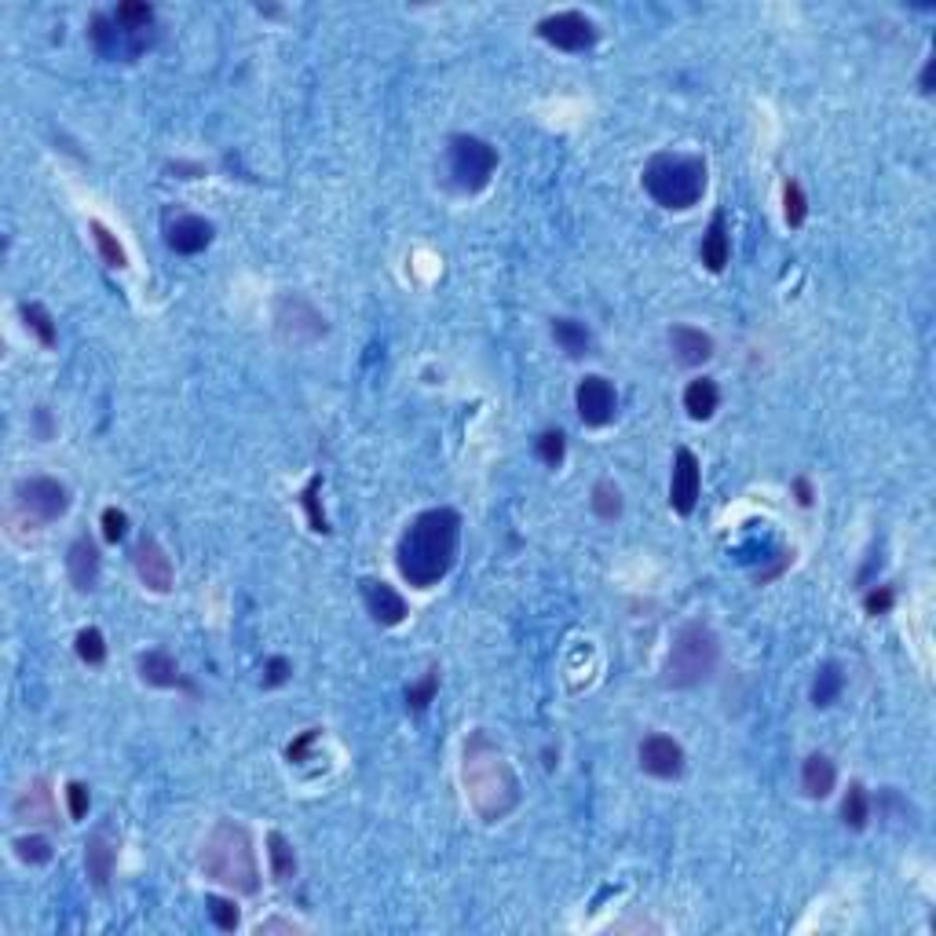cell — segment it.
<instances>
[{"instance_id": "b9f144b4", "label": "cell", "mask_w": 936, "mask_h": 936, "mask_svg": "<svg viewBox=\"0 0 936 936\" xmlns=\"http://www.w3.org/2000/svg\"><path fill=\"white\" fill-rule=\"evenodd\" d=\"M319 743V728H308V732H300L293 743L286 746V757H289V765H304L308 761V750L311 746Z\"/></svg>"}, {"instance_id": "2e32d148", "label": "cell", "mask_w": 936, "mask_h": 936, "mask_svg": "<svg viewBox=\"0 0 936 936\" xmlns=\"http://www.w3.org/2000/svg\"><path fill=\"white\" fill-rule=\"evenodd\" d=\"M11 812H15V819H19V823H30V827H59V816H55V798H52L48 779H30V783L22 787L19 798H15Z\"/></svg>"}, {"instance_id": "277c9868", "label": "cell", "mask_w": 936, "mask_h": 936, "mask_svg": "<svg viewBox=\"0 0 936 936\" xmlns=\"http://www.w3.org/2000/svg\"><path fill=\"white\" fill-rule=\"evenodd\" d=\"M644 191L655 205L670 209V213H684L692 205L702 202L706 194V161L699 154H673L662 150L644 165Z\"/></svg>"}, {"instance_id": "e575fe53", "label": "cell", "mask_w": 936, "mask_h": 936, "mask_svg": "<svg viewBox=\"0 0 936 936\" xmlns=\"http://www.w3.org/2000/svg\"><path fill=\"white\" fill-rule=\"evenodd\" d=\"M783 216H787V227H794V231L809 220V198H805L798 180L783 183Z\"/></svg>"}, {"instance_id": "ab89813d", "label": "cell", "mask_w": 936, "mask_h": 936, "mask_svg": "<svg viewBox=\"0 0 936 936\" xmlns=\"http://www.w3.org/2000/svg\"><path fill=\"white\" fill-rule=\"evenodd\" d=\"M893 604H896L893 585H878V589H871V593L863 596V611H867L871 618L889 615V611H893Z\"/></svg>"}, {"instance_id": "7a4b0ae2", "label": "cell", "mask_w": 936, "mask_h": 936, "mask_svg": "<svg viewBox=\"0 0 936 936\" xmlns=\"http://www.w3.org/2000/svg\"><path fill=\"white\" fill-rule=\"evenodd\" d=\"M461 783L468 805L483 823H501L520 805V779L512 772L509 757L490 743L487 732H472L461 754Z\"/></svg>"}, {"instance_id": "f546056e", "label": "cell", "mask_w": 936, "mask_h": 936, "mask_svg": "<svg viewBox=\"0 0 936 936\" xmlns=\"http://www.w3.org/2000/svg\"><path fill=\"white\" fill-rule=\"evenodd\" d=\"M88 231H92V242H96V249H99V260L107 267H128V256H125V249H121V242L114 238V231H110L107 224H99V220H92L88 224Z\"/></svg>"}, {"instance_id": "7dc6e473", "label": "cell", "mask_w": 936, "mask_h": 936, "mask_svg": "<svg viewBox=\"0 0 936 936\" xmlns=\"http://www.w3.org/2000/svg\"><path fill=\"white\" fill-rule=\"evenodd\" d=\"M933 70H936V63L929 59V63L922 66V77H918V88H922V96H933Z\"/></svg>"}, {"instance_id": "4fadbf2b", "label": "cell", "mask_w": 936, "mask_h": 936, "mask_svg": "<svg viewBox=\"0 0 936 936\" xmlns=\"http://www.w3.org/2000/svg\"><path fill=\"white\" fill-rule=\"evenodd\" d=\"M640 768L655 779H677L684 772V746L662 732H651L637 746Z\"/></svg>"}, {"instance_id": "8d00e7d4", "label": "cell", "mask_w": 936, "mask_h": 936, "mask_svg": "<svg viewBox=\"0 0 936 936\" xmlns=\"http://www.w3.org/2000/svg\"><path fill=\"white\" fill-rule=\"evenodd\" d=\"M534 450H538V458L549 468H560L567 458V436L560 428H545L542 436H538V443H534Z\"/></svg>"}, {"instance_id": "cb8c5ba5", "label": "cell", "mask_w": 936, "mask_h": 936, "mask_svg": "<svg viewBox=\"0 0 936 936\" xmlns=\"http://www.w3.org/2000/svg\"><path fill=\"white\" fill-rule=\"evenodd\" d=\"M841 692H845V670H841V662L827 659L816 670V681H812V706L827 710V706L838 702Z\"/></svg>"}, {"instance_id": "ee69618b", "label": "cell", "mask_w": 936, "mask_h": 936, "mask_svg": "<svg viewBox=\"0 0 936 936\" xmlns=\"http://www.w3.org/2000/svg\"><path fill=\"white\" fill-rule=\"evenodd\" d=\"M271 933H304L297 922H286V918H271V922H260L256 936H271Z\"/></svg>"}, {"instance_id": "60d3db41", "label": "cell", "mask_w": 936, "mask_h": 936, "mask_svg": "<svg viewBox=\"0 0 936 936\" xmlns=\"http://www.w3.org/2000/svg\"><path fill=\"white\" fill-rule=\"evenodd\" d=\"M99 523H103V538L110 545H117L128 534V516L121 509H103V520Z\"/></svg>"}, {"instance_id": "7c38bea8", "label": "cell", "mask_w": 936, "mask_h": 936, "mask_svg": "<svg viewBox=\"0 0 936 936\" xmlns=\"http://www.w3.org/2000/svg\"><path fill=\"white\" fill-rule=\"evenodd\" d=\"M136 670H139V681L150 684V688H165V692H187V695H198V684L187 677V673L180 670V662L172 659L169 651L161 648H150L143 651L136 659Z\"/></svg>"}, {"instance_id": "f6af8a7d", "label": "cell", "mask_w": 936, "mask_h": 936, "mask_svg": "<svg viewBox=\"0 0 936 936\" xmlns=\"http://www.w3.org/2000/svg\"><path fill=\"white\" fill-rule=\"evenodd\" d=\"M33 421H37V436H41V439H52L55 436V425H52L48 406H37V410H33Z\"/></svg>"}, {"instance_id": "6da1fadb", "label": "cell", "mask_w": 936, "mask_h": 936, "mask_svg": "<svg viewBox=\"0 0 936 936\" xmlns=\"http://www.w3.org/2000/svg\"><path fill=\"white\" fill-rule=\"evenodd\" d=\"M461 549V516L454 509H425L406 523L395 545V567L414 589H432L454 571Z\"/></svg>"}, {"instance_id": "ba28073f", "label": "cell", "mask_w": 936, "mask_h": 936, "mask_svg": "<svg viewBox=\"0 0 936 936\" xmlns=\"http://www.w3.org/2000/svg\"><path fill=\"white\" fill-rule=\"evenodd\" d=\"M534 33H538L545 44H553L556 52H571V55L589 52V48L600 41L596 22L589 19V15H582V11H556V15H545V19L534 26Z\"/></svg>"}, {"instance_id": "d6a6232c", "label": "cell", "mask_w": 936, "mask_h": 936, "mask_svg": "<svg viewBox=\"0 0 936 936\" xmlns=\"http://www.w3.org/2000/svg\"><path fill=\"white\" fill-rule=\"evenodd\" d=\"M319 487H322V476H311L308 487L300 490V505H304V512H308V523L315 534H330V520H326V512H322V501H319Z\"/></svg>"}, {"instance_id": "52a82bcc", "label": "cell", "mask_w": 936, "mask_h": 936, "mask_svg": "<svg viewBox=\"0 0 936 936\" xmlns=\"http://www.w3.org/2000/svg\"><path fill=\"white\" fill-rule=\"evenodd\" d=\"M11 498H15V512L30 523L33 531H41L48 523L63 520L66 512H70V490L52 476L19 479L15 490H11Z\"/></svg>"}, {"instance_id": "30bf717a", "label": "cell", "mask_w": 936, "mask_h": 936, "mask_svg": "<svg viewBox=\"0 0 936 936\" xmlns=\"http://www.w3.org/2000/svg\"><path fill=\"white\" fill-rule=\"evenodd\" d=\"M575 406H578V417H582L585 428H604L615 421V410H618V395H615V384L607 381V377H600V373H589V377H582L575 388Z\"/></svg>"}, {"instance_id": "ac0fdd59", "label": "cell", "mask_w": 936, "mask_h": 936, "mask_svg": "<svg viewBox=\"0 0 936 936\" xmlns=\"http://www.w3.org/2000/svg\"><path fill=\"white\" fill-rule=\"evenodd\" d=\"M66 575H70V582H74L77 593H92V589L99 585V575H103V556H99L96 542H92L88 534L74 538V545L66 549Z\"/></svg>"}, {"instance_id": "603a6c76", "label": "cell", "mask_w": 936, "mask_h": 936, "mask_svg": "<svg viewBox=\"0 0 936 936\" xmlns=\"http://www.w3.org/2000/svg\"><path fill=\"white\" fill-rule=\"evenodd\" d=\"M717 406H721V392H717V384L710 377H695L684 388V410H688L692 421H710L717 414Z\"/></svg>"}, {"instance_id": "83f0119b", "label": "cell", "mask_w": 936, "mask_h": 936, "mask_svg": "<svg viewBox=\"0 0 936 936\" xmlns=\"http://www.w3.org/2000/svg\"><path fill=\"white\" fill-rule=\"evenodd\" d=\"M110 15H114V22L125 33L150 37V26H154V8H150V4H143V0H125V4H117Z\"/></svg>"}, {"instance_id": "f35d334b", "label": "cell", "mask_w": 936, "mask_h": 936, "mask_svg": "<svg viewBox=\"0 0 936 936\" xmlns=\"http://www.w3.org/2000/svg\"><path fill=\"white\" fill-rule=\"evenodd\" d=\"M66 809H70V819H85L88 809H92V790H88L81 779H74V783L66 787Z\"/></svg>"}, {"instance_id": "836d02e7", "label": "cell", "mask_w": 936, "mask_h": 936, "mask_svg": "<svg viewBox=\"0 0 936 936\" xmlns=\"http://www.w3.org/2000/svg\"><path fill=\"white\" fill-rule=\"evenodd\" d=\"M74 648H77V659L85 662V666H103V662H107V640H103V633H99L96 626L81 629L74 640Z\"/></svg>"}, {"instance_id": "5b68a950", "label": "cell", "mask_w": 936, "mask_h": 936, "mask_svg": "<svg viewBox=\"0 0 936 936\" xmlns=\"http://www.w3.org/2000/svg\"><path fill=\"white\" fill-rule=\"evenodd\" d=\"M721 662V640L706 622H688L677 629V637L670 644L666 666H662V684L666 688H695V684L710 681L713 670Z\"/></svg>"}, {"instance_id": "e0dca14e", "label": "cell", "mask_w": 936, "mask_h": 936, "mask_svg": "<svg viewBox=\"0 0 936 936\" xmlns=\"http://www.w3.org/2000/svg\"><path fill=\"white\" fill-rule=\"evenodd\" d=\"M362 600H366V611H370L373 622L384 629L399 626V622H406V615H410V607H406L403 596L395 593L388 582H377V578H362Z\"/></svg>"}, {"instance_id": "8992f818", "label": "cell", "mask_w": 936, "mask_h": 936, "mask_svg": "<svg viewBox=\"0 0 936 936\" xmlns=\"http://www.w3.org/2000/svg\"><path fill=\"white\" fill-rule=\"evenodd\" d=\"M494 172H498V150L487 139L468 132L447 139V183L458 194H479Z\"/></svg>"}, {"instance_id": "5bb4252c", "label": "cell", "mask_w": 936, "mask_h": 936, "mask_svg": "<svg viewBox=\"0 0 936 936\" xmlns=\"http://www.w3.org/2000/svg\"><path fill=\"white\" fill-rule=\"evenodd\" d=\"M699 490H702V468L699 458L692 450L681 447L677 458H673V476H670V509L677 516H692L695 505H699Z\"/></svg>"}, {"instance_id": "d4e9b609", "label": "cell", "mask_w": 936, "mask_h": 936, "mask_svg": "<svg viewBox=\"0 0 936 936\" xmlns=\"http://www.w3.org/2000/svg\"><path fill=\"white\" fill-rule=\"evenodd\" d=\"M267 860H271V878L278 885H289L297 878V852L286 841V834H278V830L267 834Z\"/></svg>"}, {"instance_id": "3957f363", "label": "cell", "mask_w": 936, "mask_h": 936, "mask_svg": "<svg viewBox=\"0 0 936 936\" xmlns=\"http://www.w3.org/2000/svg\"><path fill=\"white\" fill-rule=\"evenodd\" d=\"M198 867L209 882L224 885L231 893L256 896L260 893V867H256V849L253 838L242 823L234 819H220L209 838H205L202 852H198Z\"/></svg>"}, {"instance_id": "bcb514c9", "label": "cell", "mask_w": 936, "mask_h": 936, "mask_svg": "<svg viewBox=\"0 0 936 936\" xmlns=\"http://www.w3.org/2000/svg\"><path fill=\"white\" fill-rule=\"evenodd\" d=\"M794 494H798V505H805V509H809L812 498H816V494H812V483H809L805 476L794 479Z\"/></svg>"}, {"instance_id": "8fae6325", "label": "cell", "mask_w": 936, "mask_h": 936, "mask_svg": "<svg viewBox=\"0 0 936 936\" xmlns=\"http://www.w3.org/2000/svg\"><path fill=\"white\" fill-rule=\"evenodd\" d=\"M132 567H136L139 582L147 585L150 593H169L172 582H176L169 553L161 549V542L154 534H143L136 542V549H132Z\"/></svg>"}, {"instance_id": "4dcf8cb0", "label": "cell", "mask_w": 936, "mask_h": 936, "mask_svg": "<svg viewBox=\"0 0 936 936\" xmlns=\"http://www.w3.org/2000/svg\"><path fill=\"white\" fill-rule=\"evenodd\" d=\"M436 692H439V670L432 666V670L421 677V681H414V684H406V692H403V699H406V710L410 713H425L432 702H436Z\"/></svg>"}, {"instance_id": "d6986e66", "label": "cell", "mask_w": 936, "mask_h": 936, "mask_svg": "<svg viewBox=\"0 0 936 936\" xmlns=\"http://www.w3.org/2000/svg\"><path fill=\"white\" fill-rule=\"evenodd\" d=\"M114 867H117V845L110 841L107 827H99L96 834L85 841V871H88V878H92V885H96L99 893H107L110 889Z\"/></svg>"}, {"instance_id": "d590c367", "label": "cell", "mask_w": 936, "mask_h": 936, "mask_svg": "<svg viewBox=\"0 0 936 936\" xmlns=\"http://www.w3.org/2000/svg\"><path fill=\"white\" fill-rule=\"evenodd\" d=\"M15 856L22 863H30V867H44V863H52L55 849L52 841L41 838V834H26V838H15Z\"/></svg>"}, {"instance_id": "7402d4cb", "label": "cell", "mask_w": 936, "mask_h": 936, "mask_svg": "<svg viewBox=\"0 0 936 936\" xmlns=\"http://www.w3.org/2000/svg\"><path fill=\"white\" fill-rule=\"evenodd\" d=\"M834 783H838V768H834V761L827 754L805 757V765H801V790H805V798L812 801L830 798Z\"/></svg>"}, {"instance_id": "4316f807", "label": "cell", "mask_w": 936, "mask_h": 936, "mask_svg": "<svg viewBox=\"0 0 936 936\" xmlns=\"http://www.w3.org/2000/svg\"><path fill=\"white\" fill-rule=\"evenodd\" d=\"M553 341L560 344V351H567L571 359H582L593 348V337L578 319H553Z\"/></svg>"}, {"instance_id": "74e56055", "label": "cell", "mask_w": 936, "mask_h": 936, "mask_svg": "<svg viewBox=\"0 0 936 936\" xmlns=\"http://www.w3.org/2000/svg\"><path fill=\"white\" fill-rule=\"evenodd\" d=\"M205 911H209V918H213V926L224 929V933H234L238 922H242L234 900H224V896H205Z\"/></svg>"}, {"instance_id": "44dd1931", "label": "cell", "mask_w": 936, "mask_h": 936, "mask_svg": "<svg viewBox=\"0 0 936 936\" xmlns=\"http://www.w3.org/2000/svg\"><path fill=\"white\" fill-rule=\"evenodd\" d=\"M699 256H702V264H706V271H713V275H721L724 267H728L732 238H728V220H724V213H713L710 227L702 234Z\"/></svg>"}, {"instance_id": "f1b7e54d", "label": "cell", "mask_w": 936, "mask_h": 936, "mask_svg": "<svg viewBox=\"0 0 936 936\" xmlns=\"http://www.w3.org/2000/svg\"><path fill=\"white\" fill-rule=\"evenodd\" d=\"M19 315H22V322H26V330H30L44 348H55V337H59V333H55V322H52V315H48L44 304H37V300H22Z\"/></svg>"}, {"instance_id": "9c48e42d", "label": "cell", "mask_w": 936, "mask_h": 936, "mask_svg": "<svg viewBox=\"0 0 936 936\" xmlns=\"http://www.w3.org/2000/svg\"><path fill=\"white\" fill-rule=\"evenodd\" d=\"M275 326L289 344H311V341H319V337H326V330H330L326 319L315 311V304L297 297V293H289V297L278 300Z\"/></svg>"}, {"instance_id": "7bdbcfd3", "label": "cell", "mask_w": 936, "mask_h": 936, "mask_svg": "<svg viewBox=\"0 0 936 936\" xmlns=\"http://www.w3.org/2000/svg\"><path fill=\"white\" fill-rule=\"evenodd\" d=\"M289 673H293V666H289V659H282V655H275V659L264 662V688H278V684L289 681Z\"/></svg>"}, {"instance_id": "1f68e13d", "label": "cell", "mask_w": 936, "mask_h": 936, "mask_svg": "<svg viewBox=\"0 0 936 936\" xmlns=\"http://www.w3.org/2000/svg\"><path fill=\"white\" fill-rule=\"evenodd\" d=\"M589 505H593V512L600 516V520H618L622 516V490L611 483V479H600L593 487V498H589Z\"/></svg>"}, {"instance_id": "484cf974", "label": "cell", "mask_w": 936, "mask_h": 936, "mask_svg": "<svg viewBox=\"0 0 936 936\" xmlns=\"http://www.w3.org/2000/svg\"><path fill=\"white\" fill-rule=\"evenodd\" d=\"M867 819H871V794H867V787H863L860 779H852L849 790H845V798H841V823L849 830H863Z\"/></svg>"}, {"instance_id": "9a60e30c", "label": "cell", "mask_w": 936, "mask_h": 936, "mask_svg": "<svg viewBox=\"0 0 936 936\" xmlns=\"http://www.w3.org/2000/svg\"><path fill=\"white\" fill-rule=\"evenodd\" d=\"M213 224L205 220V216H194V213H180L172 216L169 224H165V245H169L172 253L180 256H198L205 253L209 245H213Z\"/></svg>"}, {"instance_id": "ffe728a7", "label": "cell", "mask_w": 936, "mask_h": 936, "mask_svg": "<svg viewBox=\"0 0 936 936\" xmlns=\"http://www.w3.org/2000/svg\"><path fill=\"white\" fill-rule=\"evenodd\" d=\"M670 348L681 366H702L713 359V337L695 330V326H673L670 330Z\"/></svg>"}]
</instances>
